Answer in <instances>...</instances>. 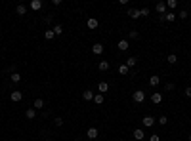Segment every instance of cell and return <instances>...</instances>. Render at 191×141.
I'll list each match as a JSON object with an SVG mask.
<instances>
[{
  "mask_svg": "<svg viewBox=\"0 0 191 141\" xmlns=\"http://www.w3.org/2000/svg\"><path fill=\"white\" fill-rule=\"evenodd\" d=\"M159 84H160V76H157V74H155V76L149 78V86H159Z\"/></svg>",
  "mask_w": 191,
  "mask_h": 141,
  "instance_id": "15",
  "label": "cell"
},
{
  "mask_svg": "<svg viewBox=\"0 0 191 141\" xmlns=\"http://www.w3.org/2000/svg\"><path fill=\"white\" fill-rule=\"evenodd\" d=\"M10 80H12L13 84H17L19 80H21V76H19V72H12V76H10Z\"/></svg>",
  "mask_w": 191,
  "mask_h": 141,
  "instance_id": "23",
  "label": "cell"
},
{
  "mask_svg": "<svg viewBox=\"0 0 191 141\" xmlns=\"http://www.w3.org/2000/svg\"><path fill=\"white\" fill-rule=\"evenodd\" d=\"M117 48L121 51H126L128 48H130V44H128V40H119V44H117Z\"/></svg>",
  "mask_w": 191,
  "mask_h": 141,
  "instance_id": "5",
  "label": "cell"
},
{
  "mask_svg": "<svg viewBox=\"0 0 191 141\" xmlns=\"http://www.w3.org/2000/svg\"><path fill=\"white\" fill-rule=\"evenodd\" d=\"M176 6H178V0H168L166 2V8H170V10H174Z\"/></svg>",
  "mask_w": 191,
  "mask_h": 141,
  "instance_id": "25",
  "label": "cell"
},
{
  "mask_svg": "<svg viewBox=\"0 0 191 141\" xmlns=\"http://www.w3.org/2000/svg\"><path fill=\"white\" fill-rule=\"evenodd\" d=\"M155 10H157V13L164 15V13H166V4H164V2H159V4L155 6Z\"/></svg>",
  "mask_w": 191,
  "mask_h": 141,
  "instance_id": "6",
  "label": "cell"
},
{
  "mask_svg": "<svg viewBox=\"0 0 191 141\" xmlns=\"http://www.w3.org/2000/svg\"><path fill=\"white\" fill-rule=\"evenodd\" d=\"M15 12H17V13H19V15H25V12H27V8H25V6H23V4H19V6H17V8H15Z\"/></svg>",
  "mask_w": 191,
  "mask_h": 141,
  "instance_id": "24",
  "label": "cell"
},
{
  "mask_svg": "<svg viewBox=\"0 0 191 141\" xmlns=\"http://www.w3.org/2000/svg\"><path fill=\"white\" fill-rule=\"evenodd\" d=\"M119 72H121V74H128V72H130V69H128V65H126V63H122L121 67H119Z\"/></svg>",
  "mask_w": 191,
  "mask_h": 141,
  "instance_id": "20",
  "label": "cell"
},
{
  "mask_svg": "<svg viewBox=\"0 0 191 141\" xmlns=\"http://www.w3.org/2000/svg\"><path fill=\"white\" fill-rule=\"evenodd\" d=\"M10 97H12V101H21V99H23V94H21V92H12V94H10Z\"/></svg>",
  "mask_w": 191,
  "mask_h": 141,
  "instance_id": "8",
  "label": "cell"
},
{
  "mask_svg": "<svg viewBox=\"0 0 191 141\" xmlns=\"http://www.w3.org/2000/svg\"><path fill=\"white\" fill-rule=\"evenodd\" d=\"M141 122H143V126H145V128H151V126H153V124H155L157 120H155L153 116L147 115V116H143V120H141Z\"/></svg>",
  "mask_w": 191,
  "mask_h": 141,
  "instance_id": "2",
  "label": "cell"
},
{
  "mask_svg": "<svg viewBox=\"0 0 191 141\" xmlns=\"http://www.w3.org/2000/svg\"><path fill=\"white\" fill-rule=\"evenodd\" d=\"M132 99H134V101H136V103H143V101H145V92H141V90L134 92Z\"/></svg>",
  "mask_w": 191,
  "mask_h": 141,
  "instance_id": "1",
  "label": "cell"
},
{
  "mask_svg": "<svg viewBox=\"0 0 191 141\" xmlns=\"http://www.w3.org/2000/svg\"><path fill=\"white\" fill-rule=\"evenodd\" d=\"M164 88L170 92V90H174V84H172V82H166V84H164Z\"/></svg>",
  "mask_w": 191,
  "mask_h": 141,
  "instance_id": "34",
  "label": "cell"
},
{
  "mask_svg": "<svg viewBox=\"0 0 191 141\" xmlns=\"http://www.w3.org/2000/svg\"><path fill=\"white\" fill-rule=\"evenodd\" d=\"M143 137H145V134H143V130H141V128H136V130H134V139L141 141Z\"/></svg>",
  "mask_w": 191,
  "mask_h": 141,
  "instance_id": "4",
  "label": "cell"
},
{
  "mask_svg": "<svg viewBox=\"0 0 191 141\" xmlns=\"http://www.w3.org/2000/svg\"><path fill=\"white\" fill-rule=\"evenodd\" d=\"M189 141H191V135H189Z\"/></svg>",
  "mask_w": 191,
  "mask_h": 141,
  "instance_id": "38",
  "label": "cell"
},
{
  "mask_svg": "<svg viewBox=\"0 0 191 141\" xmlns=\"http://www.w3.org/2000/svg\"><path fill=\"white\" fill-rule=\"evenodd\" d=\"M44 36H46V38H48V40H52V38H54V36H56V34H54V31H52V29H50V31H46V32H44Z\"/></svg>",
  "mask_w": 191,
  "mask_h": 141,
  "instance_id": "28",
  "label": "cell"
},
{
  "mask_svg": "<svg viewBox=\"0 0 191 141\" xmlns=\"http://www.w3.org/2000/svg\"><path fill=\"white\" fill-rule=\"evenodd\" d=\"M25 116H27V118H29V120H32V118L36 116V109H27Z\"/></svg>",
  "mask_w": 191,
  "mask_h": 141,
  "instance_id": "19",
  "label": "cell"
},
{
  "mask_svg": "<svg viewBox=\"0 0 191 141\" xmlns=\"http://www.w3.org/2000/svg\"><path fill=\"white\" fill-rule=\"evenodd\" d=\"M126 15H130L132 19H138V17H141V15H140V10H128Z\"/></svg>",
  "mask_w": 191,
  "mask_h": 141,
  "instance_id": "13",
  "label": "cell"
},
{
  "mask_svg": "<svg viewBox=\"0 0 191 141\" xmlns=\"http://www.w3.org/2000/svg\"><path fill=\"white\" fill-rule=\"evenodd\" d=\"M86 137H88V139H96V137H97V128H88Z\"/></svg>",
  "mask_w": 191,
  "mask_h": 141,
  "instance_id": "7",
  "label": "cell"
},
{
  "mask_svg": "<svg viewBox=\"0 0 191 141\" xmlns=\"http://www.w3.org/2000/svg\"><path fill=\"white\" fill-rule=\"evenodd\" d=\"M32 107H34V109H42V107H44V99H40V97H38V99H34Z\"/></svg>",
  "mask_w": 191,
  "mask_h": 141,
  "instance_id": "17",
  "label": "cell"
},
{
  "mask_svg": "<svg viewBox=\"0 0 191 141\" xmlns=\"http://www.w3.org/2000/svg\"><path fill=\"white\" fill-rule=\"evenodd\" d=\"M130 38H134V40L140 38V32H138V31H130Z\"/></svg>",
  "mask_w": 191,
  "mask_h": 141,
  "instance_id": "32",
  "label": "cell"
},
{
  "mask_svg": "<svg viewBox=\"0 0 191 141\" xmlns=\"http://www.w3.org/2000/svg\"><path fill=\"white\" fill-rule=\"evenodd\" d=\"M176 17H178V15H176L174 12H168V13H164V21H176Z\"/></svg>",
  "mask_w": 191,
  "mask_h": 141,
  "instance_id": "18",
  "label": "cell"
},
{
  "mask_svg": "<svg viewBox=\"0 0 191 141\" xmlns=\"http://www.w3.org/2000/svg\"><path fill=\"white\" fill-rule=\"evenodd\" d=\"M109 67H111L109 61H99V65H97V69L99 70H109Z\"/></svg>",
  "mask_w": 191,
  "mask_h": 141,
  "instance_id": "16",
  "label": "cell"
},
{
  "mask_svg": "<svg viewBox=\"0 0 191 141\" xmlns=\"http://www.w3.org/2000/svg\"><path fill=\"white\" fill-rule=\"evenodd\" d=\"M178 17L180 19H187V10H182V12L178 13Z\"/></svg>",
  "mask_w": 191,
  "mask_h": 141,
  "instance_id": "30",
  "label": "cell"
},
{
  "mask_svg": "<svg viewBox=\"0 0 191 141\" xmlns=\"http://www.w3.org/2000/svg\"><path fill=\"white\" fill-rule=\"evenodd\" d=\"M94 96H96V94H94L92 90H84V92H82V99H86V101L94 99Z\"/></svg>",
  "mask_w": 191,
  "mask_h": 141,
  "instance_id": "9",
  "label": "cell"
},
{
  "mask_svg": "<svg viewBox=\"0 0 191 141\" xmlns=\"http://www.w3.org/2000/svg\"><path fill=\"white\" fill-rule=\"evenodd\" d=\"M17 141H21V139H17Z\"/></svg>",
  "mask_w": 191,
  "mask_h": 141,
  "instance_id": "39",
  "label": "cell"
},
{
  "mask_svg": "<svg viewBox=\"0 0 191 141\" xmlns=\"http://www.w3.org/2000/svg\"><path fill=\"white\" fill-rule=\"evenodd\" d=\"M136 63H138V57H128L126 59V65H128V69H132V67H136Z\"/></svg>",
  "mask_w": 191,
  "mask_h": 141,
  "instance_id": "14",
  "label": "cell"
},
{
  "mask_svg": "<svg viewBox=\"0 0 191 141\" xmlns=\"http://www.w3.org/2000/svg\"><path fill=\"white\" fill-rule=\"evenodd\" d=\"M140 15H141V17L149 15V8H141V10H140Z\"/></svg>",
  "mask_w": 191,
  "mask_h": 141,
  "instance_id": "31",
  "label": "cell"
},
{
  "mask_svg": "<svg viewBox=\"0 0 191 141\" xmlns=\"http://www.w3.org/2000/svg\"><path fill=\"white\" fill-rule=\"evenodd\" d=\"M185 96L191 97V86H187V88H185Z\"/></svg>",
  "mask_w": 191,
  "mask_h": 141,
  "instance_id": "36",
  "label": "cell"
},
{
  "mask_svg": "<svg viewBox=\"0 0 191 141\" xmlns=\"http://www.w3.org/2000/svg\"><path fill=\"white\" fill-rule=\"evenodd\" d=\"M92 51H94L96 55H101V53H103V46L101 44H94V46H92Z\"/></svg>",
  "mask_w": 191,
  "mask_h": 141,
  "instance_id": "11",
  "label": "cell"
},
{
  "mask_svg": "<svg viewBox=\"0 0 191 141\" xmlns=\"http://www.w3.org/2000/svg\"><path fill=\"white\" fill-rule=\"evenodd\" d=\"M52 31H54V34H61V32H63V27H61V25H56Z\"/></svg>",
  "mask_w": 191,
  "mask_h": 141,
  "instance_id": "27",
  "label": "cell"
},
{
  "mask_svg": "<svg viewBox=\"0 0 191 141\" xmlns=\"http://www.w3.org/2000/svg\"><path fill=\"white\" fill-rule=\"evenodd\" d=\"M151 101L155 103V105H159V103L162 101V96H160L159 92H155V94H153V96H151Z\"/></svg>",
  "mask_w": 191,
  "mask_h": 141,
  "instance_id": "10",
  "label": "cell"
},
{
  "mask_svg": "<svg viewBox=\"0 0 191 141\" xmlns=\"http://www.w3.org/2000/svg\"><path fill=\"white\" fill-rule=\"evenodd\" d=\"M42 141H48V139H42Z\"/></svg>",
  "mask_w": 191,
  "mask_h": 141,
  "instance_id": "37",
  "label": "cell"
},
{
  "mask_svg": "<svg viewBox=\"0 0 191 141\" xmlns=\"http://www.w3.org/2000/svg\"><path fill=\"white\" fill-rule=\"evenodd\" d=\"M159 124H160V126H164V124H168V118H166L164 115H162V116H159Z\"/></svg>",
  "mask_w": 191,
  "mask_h": 141,
  "instance_id": "29",
  "label": "cell"
},
{
  "mask_svg": "<svg viewBox=\"0 0 191 141\" xmlns=\"http://www.w3.org/2000/svg\"><path fill=\"white\" fill-rule=\"evenodd\" d=\"M54 124H56V126H63V118H61V116H57L56 120H54Z\"/></svg>",
  "mask_w": 191,
  "mask_h": 141,
  "instance_id": "33",
  "label": "cell"
},
{
  "mask_svg": "<svg viewBox=\"0 0 191 141\" xmlns=\"http://www.w3.org/2000/svg\"><path fill=\"white\" fill-rule=\"evenodd\" d=\"M149 141H160V137L155 134V135H151V137H149Z\"/></svg>",
  "mask_w": 191,
  "mask_h": 141,
  "instance_id": "35",
  "label": "cell"
},
{
  "mask_svg": "<svg viewBox=\"0 0 191 141\" xmlns=\"http://www.w3.org/2000/svg\"><path fill=\"white\" fill-rule=\"evenodd\" d=\"M97 90L101 92V94H103V92H107V90H109V84H107V82H99V86H97Z\"/></svg>",
  "mask_w": 191,
  "mask_h": 141,
  "instance_id": "22",
  "label": "cell"
},
{
  "mask_svg": "<svg viewBox=\"0 0 191 141\" xmlns=\"http://www.w3.org/2000/svg\"><path fill=\"white\" fill-rule=\"evenodd\" d=\"M29 6H31V10L38 12V10H42V6H44V4H42V0H32V2L29 4Z\"/></svg>",
  "mask_w": 191,
  "mask_h": 141,
  "instance_id": "3",
  "label": "cell"
},
{
  "mask_svg": "<svg viewBox=\"0 0 191 141\" xmlns=\"http://www.w3.org/2000/svg\"><path fill=\"white\" fill-rule=\"evenodd\" d=\"M166 61H168V63H176V61H178V57H176V55H174V53H170V55H168V57H166Z\"/></svg>",
  "mask_w": 191,
  "mask_h": 141,
  "instance_id": "26",
  "label": "cell"
},
{
  "mask_svg": "<svg viewBox=\"0 0 191 141\" xmlns=\"http://www.w3.org/2000/svg\"><path fill=\"white\" fill-rule=\"evenodd\" d=\"M94 103H96V105H101V103H103V94H96V96H94Z\"/></svg>",
  "mask_w": 191,
  "mask_h": 141,
  "instance_id": "21",
  "label": "cell"
},
{
  "mask_svg": "<svg viewBox=\"0 0 191 141\" xmlns=\"http://www.w3.org/2000/svg\"><path fill=\"white\" fill-rule=\"evenodd\" d=\"M86 25H88V29H96V27L99 25V21L96 19V17H90V19H88V23H86Z\"/></svg>",
  "mask_w": 191,
  "mask_h": 141,
  "instance_id": "12",
  "label": "cell"
}]
</instances>
